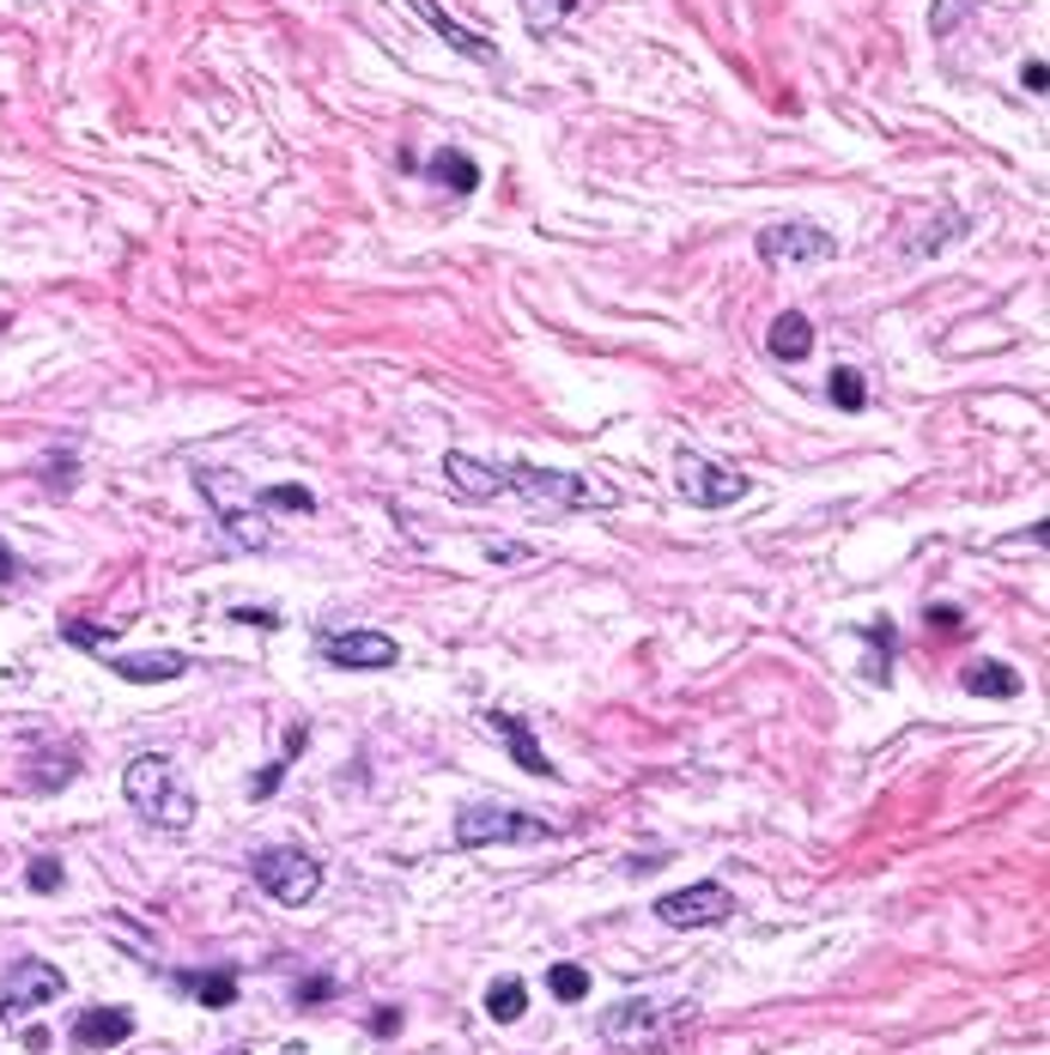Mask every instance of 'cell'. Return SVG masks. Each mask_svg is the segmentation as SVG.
<instances>
[{
	"label": "cell",
	"mask_w": 1050,
	"mask_h": 1055,
	"mask_svg": "<svg viewBox=\"0 0 1050 1055\" xmlns=\"http://www.w3.org/2000/svg\"><path fill=\"white\" fill-rule=\"evenodd\" d=\"M698 1001H657V995H626L602 1013V1037L631 1055H662L693 1031Z\"/></svg>",
	"instance_id": "6da1fadb"
},
{
	"label": "cell",
	"mask_w": 1050,
	"mask_h": 1055,
	"mask_svg": "<svg viewBox=\"0 0 1050 1055\" xmlns=\"http://www.w3.org/2000/svg\"><path fill=\"white\" fill-rule=\"evenodd\" d=\"M122 795H128V807L140 813V819H152L158 832H189V825H195V789H189V777L164 753L134 758V765L122 770Z\"/></svg>",
	"instance_id": "7a4b0ae2"
},
{
	"label": "cell",
	"mask_w": 1050,
	"mask_h": 1055,
	"mask_svg": "<svg viewBox=\"0 0 1050 1055\" xmlns=\"http://www.w3.org/2000/svg\"><path fill=\"white\" fill-rule=\"evenodd\" d=\"M511 492H523L528 504L547 509H614L619 485L595 480V473H559V468H535V461H511Z\"/></svg>",
	"instance_id": "3957f363"
},
{
	"label": "cell",
	"mask_w": 1050,
	"mask_h": 1055,
	"mask_svg": "<svg viewBox=\"0 0 1050 1055\" xmlns=\"http://www.w3.org/2000/svg\"><path fill=\"white\" fill-rule=\"evenodd\" d=\"M552 825L535 819L528 807H504V801H468L456 813V844L487 849V844H547Z\"/></svg>",
	"instance_id": "277c9868"
},
{
	"label": "cell",
	"mask_w": 1050,
	"mask_h": 1055,
	"mask_svg": "<svg viewBox=\"0 0 1050 1055\" xmlns=\"http://www.w3.org/2000/svg\"><path fill=\"white\" fill-rule=\"evenodd\" d=\"M250 873H255V886L267 892L274 904H310L316 892H322V868H316V856H304L298 844H267V849H255V861H250Z\"/></svg>",
	"instance_id": "5b68a950"
},
{
	"label": "cell",
	"mask_w": 1050,
	"mask_h": 1055,
	"mask_svg": "<svg viewBox=\"0 0 1050 1055\" xmlns=\"http://www.w3.org/2000/svg\"><path fill=\"white\" fill-rule=\"evenodd\" d=\"M674 485H681L686 504L698 509H729L747 497V473L741 468H722V461L698 456V449H681V461H674Z\"/></svg>",
	"instance_id": "8992f818"
},
{
	"label": "cell",
	"mask_w": 1050,
	"mask_h": 1055,
	"mask_svg": "<svg viewBox=\"0 0 1050 1055\" xmlns=\"http://www.w3.org/2000/svg\"><path fill=\"white\" fill-rule=\"evenodd\" d=\"M760 255L772 267H789V261H826L838 255V237L814 219H784V225H765L760 231Z\"/></svg>",
	"instance_id": "52a82bcc"
},
{
	"label": "cell",
	"mask_w": 1050,
	"mask_h": 1055,
	"mask_svg": "<svg viewBox=\"0 0 1050 1055\" xmlns=\"http://www.w3.org/2000/svg\"><path fill=\"white\" fill-rule=\"evenodd\" d=\"M195 485H201V497L213 504L219 528L231 535V547H250V552H267V547H274V528H267V516H262V509L231 504V492H225V473H207V468H201Z\"/></svg>",
	"instance_id": "ba28073f"
},
{
	"label": "cell",
	"mask_w": 1050,
	"mask_h": 1055,
	"mask_svg": "<svg viewBox=\"0 0 1050 1055\" xmlns=\"http://www.w3.org/2000/svg\"><path fill=\"white\" fill-rule=\"evenodd\" d=\"M657 916L669 928H717L735 916V892L717 886V880H698V886L686 892H669V898H657Z\"/></svg>",
	"instance_id": "9c48e42d"
},
{
	"label": "cell",
	"mask_w": 1050,
	"mask_h": 1055,
	"mask_svg": "<svg viewBox=\"0 0 1050 1055\" xmlns=\"http://www.w3.org/2000/svg\"><path fill=\"white\" fill-rule=\"evenodd\" d=\"M316 650L329 655L334 667H353V674H383V667L401 662V650H395L389 631H322Z\"/></svg>",
	"instance_id": "30bf717a"
},
{
	"label": "cell",
	"mask_w": 1050,
	"mask_h": 1055,
	"mask_svg": "<svg viewBox=\"0 0 1050 1055\" xmlns=\"http://www.w3.org/2000/svg\"><path fill=\"white\" fill-rule=\"evenodd\" d=\"M61 989H67V977L55 971V964L19 959V964H7V983H0V1013H7V1019H13V1013H31V1007L55 1001Z\"/></svg>",
	"instance_id": "8fae6325"
},
{
	"label": "cell",
	"mask_w": 1050,
	"mask_h": 1055,
	"mask_svg": "<svg viewBox=\"0 0 1050 1055\" xmlns=\"http://www.w3.org/2000/svg\"><path fill=\"white\" fill-rule=\"evenodd\" d=\"M444 480H449V492L468 497V504H487V497H504V492H511V473L492 468V461L461 456V449H449V456H444Z\"/></svg>",
	"instance_id": "7c38bea8"
},
{
	"label": "cell",
	"mask_w": 1050,
	"mask_h": 1055,
	"mask_svg": "<svg viewBox=\"0 0 1050 1055\" xmlns=\"http://www.w3.org/2000/svg\"><path fill=\"white\" fill-rule=\"evenodd\" d=\"M134 1037V1013L128 1007H85L73 1019V1050H116Z\"/></svg>",
	"instance_id": "4fadbf2b"
},
{
	"label": "cell",
	"mask_w": 1050,
	"mask_h": 1055,
	"mask_svg": "<svg viewBox=\"0 0 1050 1055\" xmlns=\"http://www.w3.org/2000/svg\"><path fill=\"white\" fill-rule=\"evenodd\" d=\"M408 7H413V13H420L425 25H432V31H437V37H444L456 55H468V61H499V43H492V37H480V31H468V25H456V19H449L444 7H437V0H408Z\"/></svg>",
	"instance_id": "5bb4252c"
},
{
	"label": "cell",
	"mask_w": 1050,
	"mask_h": 1055,
	"mask_svg": "<svg viewBox=\"0 0 1050 1055\" xmlns=\"http://www.w3.org/2000/svg\"><path fill=\"white\" fill-rule=\"evenodd\" d=\"M110 674H122L128 686H158V679H176L189 674V655L183 650H146V655H116Z\"/></svg>",
	"instance_id": "9a60e30c"
},
{
	"label": "cell",
	"mask_w": 1050,
	"mask_h": 1055,
	"mask_svg": "<svg viewBox=\"0 0 1050 1055\" xmlns=\"http://www.w3.org/2000/svg\"><path fill=\"white\" fill-rule=\"evenodd\" d=\"M487 729L499 734L504 746H511V758H516L523 770H535V777H559V770H552V758L540 753V746H535V734H528L516 716H504V710H487Z\"/></svg>",
	"instance_id": "2e32d148"
},
{
	"label": "cell",
	"mask_w": 1050,
	"mask_h": 1055,
	"mask_svg": "<svg viewBox=\"0 0 1050 1055\" xmlns=\"http://www.w3.org/2000/svg\"><path fill=\"white\" fill-rule=\"evenodd\" d=\"M765 346H772V358H784V365H801V358L814 352V322L801 310H784L772 322V334H765Z\"/></svg>",
	"instance_id": "e0dca14e"
},
{
	"label": "cell",
	"mask_w": 1050,
	"mask_h": 1055,
	"mask_svg": "<svg viewBox=\"0 0 1050 1055\" xmlns=\"http://www.w3.org/2000/svg\"><path fill=\"white\" fill-rule=\"evenodd\" d=\"M966 691L972 698H1020V674L1008 662H972L966 667Z\"/></svg>",
	"instance_id": "ac0fdd59"
},
{
	"label": "cell",
	"mask_w": 1050,
	"mask_h": 1055,
	"mask_svg": "<svg viewBox=\"0 0 1050 1055\" xmlns=\"http://www.w3.org/2000/svg\"><path fill=\"white\" fill-rule=\"evenodd\" d=\"M425 170H432L437 183H449L456 195H473V188H480V164H473L468 152H456V146H444V152H437Z\"/></svg>",
	"instance_id": "d6986e66"
},
{
	"label": "cell",
	"mask_w": 1050,
	"mask_h": 1055,
	"mask_svg": "<svg viewBox=\"0 0 1050 1055\" xmlns=\"http://www.w3.org/2000/svg\"><path fill=\"white\" fill-rule=\"evenodd\" d=\"M487 1013L499 1019V1025H516V1019L528 1013V989H523L516 977H499V983L487 989Z\"/></svg>",
	"instance_id": "ffe728a7"
},
{
	"label": "cell",
	"mask_w": 1050,
	"mask_h": 1055,
	"mask_svg": "<svg viewBox=\"0 0 1050 1055\" xmlns=\"http://www.w3.org/2000/svg\"><path fill=\"white\" fill-rule=\"evenodd\" d=\"M578 7H583V0H523V25L535 31V37H552V31L578 13Z\"/></svg>",
	"instance_id": "44dd1931"
},
{
	"label": "cell",
	"mask_w": 1050,
	"mask_h": 1055,
	"mask_svg": "<svg viewBox=\"0 0 1050 1055\" xmlns=\"http://www.w3.org/2000/svg\"><path fill=\"white\" fill-rule=\"evenodd\" d=\"M189 995H201V1007H231L237 1001V977L231 971H207V977H183Z\"/></svg>",
	"instance_id": "7402d4cb"
},
{
	"label": "cell",
	"mask_w": 1050,
	"mask_h": 1055,
	"mask_svg": "<svg viewBox=\"0 0 1050 1055\" xmlns=\"http://www.w3.org/2000/svg\"><path fill=\"white\" fill-rule=\"evenodd\" d=\"M826 394H832V401H838V406H844V413H863V406H868V389H863V370H851V365H838V370H832V377H826Z\"/></svg>",
	"instance_id": "603a6c76"
},
{
	"label": "cell",
	"mask_w": 1050,
	"mask_h": 1055,
	"mask_svg": "<svg viewBox=\"0 0 1050 1055\" xmlns=\"http://www.w3.org/2000/svg\"><path fill=\"white\" fill-rule=\"evenodd\" d=\"M547 989L559 995V1001H583V995H590V971H583V964H552Z\"/></svg>",
	"instance_id": "cb8c5ba5"
},
{
	"label": "cell",
	"mask_w": 1050,
	"mask_h": 1055,
	"mask_svg": "<svg viewBox=\"0 0 1050 1055\" xmlns=\"http://www.w3.org/2000/svg\"><path fill=\"white\" fill-rule=\"evenodd\" d=\"M255 504H262V509H298V516H310L316 497L304 492V485H262V492H255Z\"/></svg>",
	"instance_id": "d4e9b609"
},
{
	"label": "cell",
	"mask_w": 1050,
	"mask_h": 1055,
	"mask_svg": "<svg viewBox=\"0 0 1050 1055\" xmlns=\"http://www.w3.org/2000/svg\"><path fill=\"white\" fill-rule=\"evenodd\" d=\"M972 7H978V0H935V7H929V37H954L959 19L972 13Z\"/></svg>",
	"instance_id": "484cf974"
},
{
	"label": "cell",
	"mask_w": 1050,
	"mask_h": 1055,
	"mask_svg": "<svg viewBox=\"0 0 1050 1055\" xmlns=\"http://www.w3.org/2000/svg\"><path fill=\"white\" fill-rule=\"evenodd\" d=\"M61 880H67L61 861H49V856H37V861L25 868V886H31V892H61Z\"/></svg>",
	"instance_id": "4316f807"
},
{
	"label": "cell",
	"mask_w": 1050,
	"mask_h": 1055,
	"mask_svg": "<svg viewBox=\"0 0 1050 1055\" xmlns=\"http://www.w3.org/2000/svg\"><path fill=\"white\" fill-rule=\"evenodd\" d=\"M110 638H116V626H104V631H98L92 619H67V643H79V650H104Z\"/></svg>",
	"instance_id": "83f0119b"
},
{
	"label": "cell",
	"mask_w": 1050,
	"mask_h": 1055,
	"mask_svg": "<svg viewBox=\"0 0 1050 1055\" xmlns=\"http://www.w3.org/2000/svg\"><path fill=\"white\" fill-rule=\"evenodd\" d=\"M370 1037H401V1007H377V1013L365 1019Z\"/></svg>",
	"instance_id": "f1b7e54d"
},
{
	"label": "cell",
	"mask_w": 1050,
	"mask_h": 1055,
	"mask_svg": "<svg viewBox=\"0 0 1050 1055\" xmlns=\"http://www.w3.org/2000/svg\"><path fill=\"white\" fill-rule=\"evenodd\" d=\"M929 626L941 631V638H959V631H966V612L959 607H929Z\"/></svg>",
	"instance_id": "f546056e"
},
{
	"label": "cell",
	"mask_w": 1050,
	"mask_h": 1055,
	"mask_svg": "<svg viewBox=\"0 0 1050 1055\" xmlns=\"http://www.w3.org/2000/svg\"><path fill=\"white\" fill-rule=\"evenodd\" d=\"M334 995V977H310V983H298V1007H310V1001H329Z\"/></svg>",
	"instance_id": "4dcf8cb0"
},
{
	"label": "cell",
	"mask_w": 1050,
	"mask_h": 1055,
	"mask_svg": "<svg viewBox=\"0 0 1050 1055\" xmlns=\"http://www.w3.org/2000/svg\"><path fill=\"white\" fill-rule=\"evenodd\" d=\"M231 619H237V626H255V631H274V612H267V607H255V612H250V607H237Z\"/></svg>",
	"instance_id": "1f68e13d"
},
{
	"label": "cell",
	"mask_w": 1050,
	"mask_h": 1055,
	"mask_svg": "<svg viewBox=\"0 0 1050 1055\" xmlns=\"http://www.w3.org/2000/svg\"><path fill=\"white\" fill-rule=\"evenodd\" d=\"M43 473H49V480H43V485H55V492H67V485H73V480H67V473H73V461H43Z\"/></svg>",
	"instance_id": "d6a6232c"
},
{
	"label": "cell",
	"mask_w": 1050,
	"mask_h": 1055,
	"mask_svg": "<svg viewBox=\"0 0 1050 1055\" xmlns=\"http://www.w3.org/2000/svg\"><path fill=\"white\" fill-rule=\"evenodd\" d=\"M279 777H286V765H267L262 777H255V789H250V795H274V789H279Z\"/></svg>",
	"instance_id": "836d02e7"
},
{
	"label": "cell",
	"mask_w": 1050,
	"mask_h": 1055,
	"mask_svg": "<svg viewBox=\"0 0 1050 1055\" xmlns=\"http://www.w3.org/2000/svg\"><path fill=\"white\" fill-rule=\"evenodd\" d=\"M487 552H492L499 564H523V559H528V547H511V540H499V547H487Z\"/></svg>",
	"instance_id": "e575fe53"
},
{
	"label": "cell",
	"mask_w": 1050,
	"mask_h": 1055,
	"mask_svg": "<svg viewBox=\"0 0 1050 1055\" xmlns=\"http://www.w3.org/2000/svg\"><path fill=\"white\" fill-rule=\"evenodd\" d=\"M1050 85V67L1045 61H1026V92H1045Z\"/></svg>",
	"instance_id": "d590c367"
},
{
	"label": "cell",
	"mask_w": 1050,
	"mask_h": 1055,
	"mask_svg": "<svg viewBox=\"0 0 1050 1055\" xmlns=\"http://www.w3.org/2000/svg\"><path fill=\"white\" fill-rule=\"evenodd\" d=\"M7 583H19V552L0 547V588H7Z\"/></svg>",
	"instance_id": "8d00e7d4"
},
{
	"label": "cell",
	"mask_w": 1050,
	"mask_h": 1055,
	"mask_svg": "<svg viewBox=\"0 0 1050 1055\" xmlns=\"http://www.w3.org/2000/svg\"><path fill=\"white\" fill-rule=\"evenodd\" d=\"M231 1055H250V1050H231Z\"/></svg>",
	"instance_id": "74e56055"
},
{
	"label": "cell",
	"mask_w": 1050,
	"mask_h": 1055,
	"mask_svg": "<svg viewBox=\"0 0 1050 1055\" xmlns=\"http://www.w3.org/2000/svg\"><path fill=\"white\" fill-rule=\"evenodd\" d=\"M0 322H7V316H0Z\"/></svg>",
	"instance_id": "f35d334b"
}]
</instances>
